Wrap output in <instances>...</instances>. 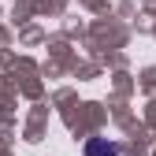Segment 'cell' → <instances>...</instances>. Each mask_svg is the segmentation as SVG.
I'll return each mask as SVG.
<instances>
[{
  "label": "cell",
  "instance_id": "6da1fadb",
  "mask_svg": "<svg viewBox=\"0 0 156 156\" xmlns=\"http://www.w3.org/2000/svg\"><path fill=\"white\" fill-rule=\"evenodd\" d=\"M86 156H119V145L108 141V138H93L86 145Z\"/></svg>",
  "mask_w": 156,
  "mask_h": 156
}]
</instances>
